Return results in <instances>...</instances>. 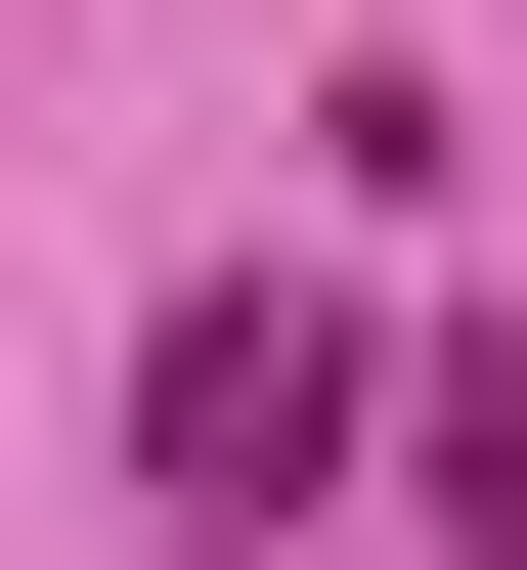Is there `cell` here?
<instances>
[{
	"mask_svg": "<svg viewBox=\"0 0 527 570\" xmlns=\"http://www.w3.org/2000/svg\"><path fill=\"white\" fill-rule=\"evenodd\" d=\"M352 439H396V352H352V307H264V264H221V307H176V352H133V483H176V527H221V570H264L308 483H352Z\"/></svg>",
	"mask_w": 527,
	"mask_h": 570,
	"instance_id": "1",
	"label": "cell"
}]
</instances>
